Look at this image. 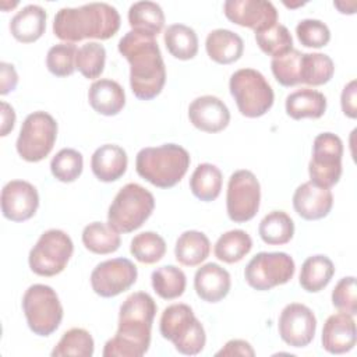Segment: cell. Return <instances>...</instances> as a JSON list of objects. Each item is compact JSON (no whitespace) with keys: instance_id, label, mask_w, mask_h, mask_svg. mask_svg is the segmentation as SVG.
<instances>
[{"instance_id":"6da1fadb","label":"cell","mask_w":357,"mask_h":357,"mask_svg":"<svg viewBox=\"0 0 357 357\" xmlns=\"http://www.w3.org/2000/svg\"><path fill=\"white\" fill-rule=\"evenodd\" d=\"M156 303L145 291L130 294L120 305L116 335L103 349L105 357H141L151 344V329L156 315Z\"/></svg>"},{"instance_id":"7a4b0ae2","label":"cell","mask_w":357,"mask_h":357,"mask_svg":"<svg viewBox=\"0 0 357 357\" xmlns=\"http://www.w3.org/2000/svg\"><path fill=\"white\" fill-rule=\"evenodd\" d=\"M119 52L130 63V85L135 98H156L166 82V68L155 36L128 31L119 40Z\"/></svg>"},{"instance_id":"3957f363","label":"cell","mask_w":357,"mask_h":357,"mask_svg":"<svg viewBox=\"0 0 357 357\" xmlns=\"http://www.w3.org/2000/svg\"><path fill=\"white\" fill-rule=\"evenodd\" d=\"M120 29V14L107 3H89L81 7H63L53 21V33L67 42L110 39Z\"/></svg>"},{"instance_id":"277c9868","label":"cell","mask_w":357,"mask_h":357,"mask_svg":"<svg viewBox=\"0 0 357 357\" xmlns=\"http://www.w3.org/2000/svg\"><path fill=\"white\" fill-rule=\"evenodd\" d=\"M190 153L177 144L142 148L135 158L137 173L159 188H172L185 176Z\"/></svg>"},{"instance_id":"5b68a950","label":"cell","mask_w":357,"mask_h":357,"mask_svg":"<svg viewBox=\"0 0 357 357\" xmlns=\"http://www.w3.org/2000/svg\"><path fill=\"white\" fill-rule=\"evenodd\" d=\"M160 335L170 340L174 349L184 356H195L202 351L206 335L202 324L187 304H172L166 307L159 324Z\"/></svg>"},{"instance_id":"8992f818","label":"cell","mask_w":357,"mask_h":357,"mask_svg":"<svg viewBox=\"0 0 357 357\" xmlns=\"http://www.w3.org/2000/svg\"><path fill=\"white\" fill-rule=\"evenodd\" d=\"M155 198L145 187L128 183L119 190L107 212V223L119 233H131L139 229L152 215Z\"/></svg>"},{"instance_id":"52a82bcc","label":"cell","mask_w":357,"mask_h":357,"mask_svg":"<svg viewBox=\"0 0 357 357\" xmlns=\"http://www.w3.org/2000/svg\"><path fill=\"white\" fill-rule=\"evenodd\" d=\"M229 89L238 112L250 119L264 116L275 100L272 86L266 78L254 68H240L234 71L229 81Z\"/></svg>"},{"instance_id":"ba28073f","label":"cell","mask_w":357,"mask_h":357,"mask_svg":"<svg viewBox=\"0 0 357 357\" xmlns=\"http://www.w3.org/2000/svg\"><path fill=\"white\" fill-rule=\"evenodd\" d=\"M22 311L29 329L38 336L52 335L61 324L63 305L47 284H32L22 297Z\"/></svg>"},{"instance_id":"9c48e42d","label":"cell","mask_w":357,"mask_h":357,"mask_svg":"<svg viewBox=\"0 0 357 357\" xmlns=\"http://www.w3.org/2000/svg\"><path fill=\"white\" fill-rule=\"evenodd\" d=\"M57 138V123L46 112L28 114L17 138V152L26 162H40L53 149Z\"/></svg>"},{"instance_id":"30bf717a","label":"cell","mask_w":357,"mask_h":357,"mask_svg":"<svg viewBox=\"0 0 357 357\" xmlns=\"http://www.w3.org/2000/svg\"><path fill=\"white\" fill-rule=\"evenodd\" d=\"M73 252L74 244L66 231L59 229L46 230L29 251V268L39 276L59 275L67 266Z\"/></svg>"},{"instance_id":"8fae6325","label":"cell","mask_w":357,"mask_h":357,"mask_svg":"<svg viewBox=\"0 0 357 357\" xmlns=\"http://www.w3.org/2000/svg\"><path fill=\"white\" fill-rule=\"evenodd\" d=\"M343 142L333 132L318 134L312 144V158L308 163L310 181L318 187L331 188L342 176Z\"/></svg>"},{"instance_id":"7c38bea8","label":"cell","mask_w":357,"mask_h":357,"mask_svg":"<svg viewBox=\"0 0 357 357\" xmlns=\"http://www.w3.org/2000/svg\"><path fill=\"white\" fill-rule=\"evenodd\" d=\"M296 271L293 258L286 252H258L244 269L245 282L255 290L266 291L291 280Z\"/></svg>"},{"instance_id":"4fadbf2b","label":"cell","mask_w":357,"mask_h":357,"mask_svg":"<svg viewBox=\"0 0 357 357\" xmlns=\"http://www.w3.org/2000/svg\"><path fill=\"white\" fill-rule=\"evenodd\" d=\"M261 202V185L255 174L250 170L234 172L227 183L226 209L230 220L243 223L251 220Z\"/></svg>"},{"instance_id":"5bb4252c","label":"cell","mask_w":357,"mask_h":357,"mask_svg":"<svg viewBox=\"0 0 357 357\" xmlns=\"http://www.w3.org/2000/svg\"><path fill=\"white\" fill-rule=\"evenodd\" d=\"M138 271L127 258H113L98 264L91 273L92 290L100 297H116L137 282Z\"/></svg>"},{"instance_id":"9a60e30c","label":"cell","mask_w":357,"mask_h":357,"mask_svg":"<svg viewBox=\"0 0 357 357\" xmlns=\"http://www.w3.org/2000/svg\"><path fill=\"white\" fill-rule=\"evenodd\" d=\"M278 328L286 344L291 347H305L315 336L317 318L307 305L291 303L282 310Z\"/></svg>"},{"instance_id":"2e32d148","label":"cell","mask_w":357,"mask_h":357,"mask_svg":"<svg viewBox=\"0 0 357 357\" xmlns=\"http://www.w3.org/2000/svg\"><path fill=\"white\" fill-rule=\"evenodd\" d=\"M223 13L233 24L264 31L278 22V11L271 1L265 0H227L223 3Z\"/></svg>"},{"instance_id":"e0dca14e","label":"cell","mask_w":357,"mask_h":357,"mask_svg":"<svg viewBox=\"0 0 357 357\" xmlns=\"http://www.w3.org/2000/svg\"><path fill=\"white\" fill-rule=\"evenodd\" d=\"M39 206L36 188L25 180H11L1 190V212L11 222L31 219Z\"/></svg>"},{"instance_id":"ac0fdd59","label":"cell","mask_w":357,"mask_h":357,"mask_svg":"<svg viewBox=\"0 0 357 357\" xmlns=\"http://www.w3.org/2000/svg\"><path fill=\"white\" fill-rule=\"evenodd\" d=\"M188 119L195 128L213 134L229 126L230 112L218 96L204 95L190 103Z\"/></svg>"},{"instance_id":"d6986e66","label":"cell","mask_w":357,"mask_h":357,"mask_svg":"<svg viewBox=\"0 0 357 357\" xmlns=\"http://www.w3.org/2000/svg\"><path fill=\"white\" fill-rule=\"evenodd\" d=\"M293 206L298 216L305 220H318L331 212L333 195L329 188L318 187L311 181L303 183L293 194Z\"/></svg>"},{"instance_id":"ffe728a7","label":"cell","mask_w":357,"mask_h":357,"mask_svg":"<svg viewBox=\"0 0 357 357\" xmlns=\"http://www.w3.org/2000/svg\"><path fill=\"white\" fill-rule=\"evenodd\" d=\"M322 347L331 354H343L350 351L356 346V322L353 315L346 312H337L324 324L322 329Z\"/></svg>"},{"instance_id":"44dd1931","label":"cell","mask_w":357,"mask_h":357,"mask_svg":"<svg viewBox=\"0 0 357 357\" xmlns=\"http://www.w3.org/2000/svg\"><path fill=\"white\" fill-rule=\"evenodd\" d=\"M230 273L215 262H208L197 269L194 289L198 297L206 303H218L230 291Z\"/></svg>"},{"instance_id":"7402d4cb","label":"cell","mask_w":357,"mask_h":357,"mask_svg":"<svg viewBox=\"0 0 357 357\" xmlns=\"http://www.w3.org/2000/svg\"><path fill=\"white\" fill-rule=\"evenodd\" d=\"M128 158L126 151L114 144L99 146L91 158V169L95 177L103 183H112L123 177L127 170Z\"/></svg>"},{"instance_id":"603a6c76","label":"cell","mask_w":357,"mask_h":357,"mask_svg":"<svg viewBox=\"0 0 357 357\" xmlns=\"http://www.w3.org/2000/svg\"><path fill=\"white\" fill-rule=\"evenodd\" d=\"M88 100L96 113L103 116H116L126 105V93L117 81L100 78L89 86Z\"/></svg>"},{"instance_id":"cb8c5ba5","label":"cell","mask_w":357,"mask_h":357,"mask_svg":"<svg viewBox=\"0 0 357 357\" xmlns=\"http://www.w3.org/2000/svg\"><path fill=\"white\" fill-rule=\"evenodd\" d=\"M46 11L38 4L22 7L10 21L11 35L21 43L38 40L46 29Z\"/></svg>"},{"instance_id":"d4e9b609","label":"cell","mask_w":357,"mask_h":357,"mask_svg":"<svg viewBox=\"0 0 357 357\" xmlns=\"http://www.w3.org/2000/svg\"><path fill=\"white\" fill-rule=\"evenodd\" d=\"M208 56L218 64H231L237 61L244 52V42L240 35L230 29H213L205 40Z\"/></svg>"},{"instance_id":"484cf974","label":"cell","mask_w":357,"mask_h":357,"mask_svg":"<svg viewBox=\"0 0 357 357\" xmlns=\"http://www.w3.org/2000/svg\"><path fill=\"white\" fill-rule=\"evenodd\" d=\"M326 110V98L322 92L301 88L286 98V113L294 120H301L305 117L319 119Z\"/></svg>"},{"instance_id":"4316f807","label":"cell","mask_w":357,"mask_h":357,"mask_svg":"<svg viewBox=\"0 0 357 357\" xmlns=\"http://www.w3.org/2000/svg\"><path fill=\"white\" fill-rule=\"evenodd\" d=\"M335 275V265L326 255L308 257L300 271V286L308 293H318L325 289Z\"/></svg>"},{"instance_id":"83f0119b","label":"cell","mask_w":357,"mask_h":357,"mask_svg":"<svg viewBox=\"0 0 357 357\" xmlns=\"http://www.w3.org/2000/svg\"><path fill=\"white\" fill-rule=\"evenodd\" d=\"M128 24L131 31L156 36L165 26V14L158 3L137 1L128 8Z\"/></svg>"},{"instance_id":"f1b7e54d","label":"cell","mask_w":357,"mask_h":357,"mask_svg":"<svg viewBox=\"0 0 357 357\" xmlns=\"http://www.w3.org/2000/svg\"><path fill=\"white\" fill-rule=\"evenodd\" d=\"M211 251V243L206 234L198 230H187L176 241L174 255L178 264L184 266H197L204 262Z\"/></svg>"},{"instance_id":"f546056e","label":"cell","mask_w":357,"mask_h":357,"mask_svg":"<svg viewBox=\"0 0 357 357\" xmlns=\"http://www.w3.org/2000/svg\"><path fill=\"white\" fill-rule=\"evenodd\" d=\"M163 40L167 52L178 60L194 59L198 53V36L188 25H169L163 33Z\"/></svg>"},{"instance_id":"4dcf8cb0","label":"cell","mask_w":357,"mask_h":357,"mask_svg":"<svg viewBox=\"0 0 357 357\" xmlns=\"http://www.w3.org/2000/svg\"><path fill=\"white\" fill-rule=\"evenodd\" d=\"M222 183L223 176L218 166L212 163H201L191 174L190 188L194 197L204 202H211L219 197Z\"/></svg>"},{"instance_id":"1f68e13d","label":"cell","mask_w":357,"mask_h":357,"mask_svg":"<svg viewBox=\"0 0 357 357\" xmlns=\"http://www.w3.org/2000/svg\"><path fill=\"white\" fill-rule=\"evenodd\" d=\"M120 243L119 231L109 223L92 222L82 230V244L93 254H112L119 250Z\"/></svg>"},{"instance_id":"d6a6232c","label":"cell","mask_w":357,"mask_h":357,"mask_svg":"<svg viewBox=\"0 0 357 357\" xmlns=\"http://www.w3.org/2000/svg\"><path fill=\"white\" fill-rule=\"evenodd\" d=\"M258 233L265 244L282 245L293 238L294 222L284 211H272L259 222Z\"/></svg>"},{"instance_id":"836d02e7","label":"cell","mask_w":357,"mask_h":357,"mask_svg":"<svg viewBox=\"0 0 357 357\" xmlns=\"http://www.w3.org/2000/svg\"><path fill=\"white\" fill-rule=\"evenodd\" d=\"M252 248L250 234L241 229H234L223 233L215 243V257L226 264L241 261Z\"/></svg>"},{"instance_id":"e575fe53","label":"cell","mask_w":357,"mask_h":357,"mask_svg":"<svg viewBox=\"0 0 357 357\" xmlns=\"http://www.w3.org/2000/svg\"><path fill=\"white\" fill-rule=\"evenodd\" d=\"M335 73L333 60L324 53H303L300 79L301 84L319 86L331 81Z\"/></svg>"},{"instance_id":"d590c367","label":"cell","mask_w":357,"mask_h":357,"mask_svg":"<svg viewBox=\"0 0 357 357\" xmlns=\"http://www.w3.org/2000/svg\"><path fill=\"white\" fill-rule=\"evenodd\" d=\"M152 287L155 293L165 300H173L180 297L187 284L184 272L174 265H165L152 272Z\"/></svg>"},{"instance_id":"8d00e7d4","label":"cell","mask_w":357,"mask_h":357,"mask_svg":"<svg viewBox=\"0 0 357 357\" xmlns=\"http://www.w3.org/2000/svg\"><path fill=\"white\" fill-rule=\"evenodd\" d=\"M95 343L91 333L82 328H71L63 333L59 343L52 350L53 357L77 356L91 357L93 354Z\"/></svg>"},{"instance_id":"74e56055","label":"cell","mask_w":357,"mask_h":357,"mask_svg":"<svg viewBox=\"0 0 357 357\" xmlns=\"http://www.w3.org/2000/svg\"><path fill=\"white\" fill-rule=\"evenodd\" d=\"M130 252L142 264H155L166 254V243L155 231H142L131 240Z\"/></svg>"},{"instance_id":"f35d334b","label":"cell","mask_w":357,"mask_h":357,"mask_svg":"<svg viewBox=\"0 0 357 357\" xmlns=\"http://www.w3.org/2000/svg\"><path fill=\"white\" fill-rule=\"evenodd\" d=\"M255 40L259 49L265 54L272 56V59L282 56L293 49V38L289 29L279 22L264 31L255 32Z\"/></svg>"},{"instance_id":"ab89813d","label":"cell","mask_w":357,"mask_h":357,"mask_svg":"<svg viewBox=\"0 0 357 357\" xmlns=\"http://www.w3.org/2000/svg\"><path fill=\"white\" fill-rule=\"evenodd\" d=\"M106 63V49L98 42L84 43L77 50L75 67L88 79H95L100 77L105 70Z\"/></svg>"},{"instance_id":"60d3db41","label":"cell","mask_w":357,"mask_h":357,"mask_svg":"<svg viewBox=\"0 0 357 357\" xmlns=\"http://www.w3.org/2000/svg\"><path fill=\"white\" fill-rule=\"evenodd\" d=\"M84 169L82 155L73 148L60 149L50 162V170L54 178L61 183L75 181Z\"/></svg>"},{"instance_id":"b9f144b4","label":"cell","mask_w":357,"mask_h":357,"mask_svg":"<svg viewBox=\"0 0 357 357\" xmlns=\"http://www.w3.org/2000/svg\"><path fill=\"white\" fill-rule=\"evenodd\" d=\"M303 53L297 49H291L287 53L273 57L271 61V70L275 79L283 86H294L301 84L300 67Z\"/></svg>"},{"instance_id":"7bdbcfd3","label":"cell","mask_w":357,"mask_h":357,"mask_svg":"<svg viewBox=\"0 0 357 357\" xmlns=\"http://www.w3.org/2000/svg\"><path fill=\"white\" fill-rule=\"evenodd\" d=\"M77 47L74 43H57L52 46L46 56V67L56 77H68L75 71Z\"/></svg>"},{"instance_id":"ee69618b","label":"cell","mask_w":357,"mask_h":357,"mask_svg":"<svg viewBox=\"0 0 357 357\" xmlns=\"http://www.w3.org/2000/svg\"><path fill=\"white\" fill-rule=\"evenodd\" d=\"M296 35L298 42L305 47H324L331 40V31L328 25L319 20L305 18L296 26Z\"/></svg>"},{"instance_id":"f6af8a7d","label":"cell","mask_w":357,"mask_h":357,"mask_svg":"<svg viewBox=\"0 0 357 357\" xmlns=\"http://www.w3.org/2000/svg\"><path fill=\"white\" fill-rule=\"evenodd\" d=\"M332 304L342 312L356 315L357 314V296H356V278L346 276L342 278L333 291H332Z\"/></svg>"},{"instance_id":"bcb514c9","label":"cell","mask_w":357,"mask_h":357,"mask_svg":"<svg viewBox=\"0 0 357 357\" xmlns=\"http://www.w3.org/2000/svg\"><path fill=\"white\" fill-rule=\"evenodd\" d=\"M18 84V75L13 64L0 63V95H7L15 89Z\"/></svg>"},{"instance_id":"7dc6e473","label":"cell","mask_w":357,"mask_h":357,"mask_svg":"<svg viewBox=\"0 0 357 357\" xmlns=\"http://www.w3.org/2000/svg\"><path fill=\"white\" fill-rule=\"evenodd\" d=\"M216 357H220V356H255V351L252 349V346L245 342V340H241V339H233V340H229L216 354Z\"/></svg>"},{"instance_id":"c3c4849f","label":"cell","mask_w":357,"mask_h":357,"mask_svg":"<svg viewBox=\"0 0 357 357\" xmlns=\"http://www.w3.org/2000/svg\"><path fill=\"white\" fill-rule=\"evenodd\" d=\"M356 79H351L342 91V96H340V103H342V110L343 113L350 117V119H356L357 116V109H356Z\"/></svg>"},{"instance_id":"681fc988","label":"cell","mask_w":357,"mask_h":357,"mask_svg":"<svg viewBox=\"0 0 357 357\" xmlns=\"http://www.w3.org/2000/svg\"><path fill=\"white\" fill-rule=\"evenodd\" d=\"M15 124V112L7 102H1V130L0 135L6 137L13 131Z\"/></svg>"}]
</instances>
